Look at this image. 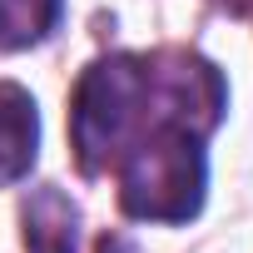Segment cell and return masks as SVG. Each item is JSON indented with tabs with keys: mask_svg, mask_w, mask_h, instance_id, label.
Masks as SVG:
<instances>
[{
	"mask_svg": "<svg viewBox=\"0 0 253 253\" xmlns=\"http://www.w3.org/2000/svg\"><path fill=\"white\" fill-rule=\"evenodd\" d=\"M119 209L139 223H189L209 194L204 134L189 124H154L114 164Z\"/></svg>",
	"mask_w": 253,
	"mask_h": 253,
	"instance_id": "cell-2",
	"label": "cell"
},
{
	"mask_svg": "<svg viewBox=\"0 0 253 253\" xmlns=\"http://www.w3.org/2000/svg\"><path fill=\"white\" fill-rule=\"evenodd\" d=\"M75 238H80V209L55 184L35 189L25 204V248L30 253H75Z\"/></svg>",
	"mask_w": 253,
	"mask_h": 253,
	"instance_id": "cell-4",
	"label": "cell"
},
{
	"mask_svg": "<svg viewBox=\"0 0 253 253\" xmlns=\"http://www.w3.org/2000/svg\"><path fill=\"white\" fill-rule=\"evenodd\" d=\"M223 109H228L223 75L189 50L104 55L75 84L70 144L84 174H104L154 124H189L209 134L223 119Z\"/></svg>",
	"mask_w": 253,
	"mask_h": 253,
	"instance_id": "cell-1",
	"label": "cell"
},
{
	"mask_svg": "<svg viewBox=\"0 0 253 253\" xmlns=\"http://www.w3.org/2000/svg\"><path fill=\"white\" fill-rule=\"evenodd\" d=\"M40 154V109L15 80H0V189L20 184Z\"/></svg>",
	"mask_w": 253,
	"mask_h": 253,
	"instance_id": "cell-3",
	"label": "cell"
},
{
	"mask_svg": "<svg viewBox=\"0 0 253 253\" xmlns=\"http://www.w3.org/2000/svg\"><path fill=\"white\" fill-rule=\"evenodd\" d=\"M65 15V0H0V50H30L50 40Z\"/></svg>",
	"mask_w": 253,
	"mask_h": 253,
	"instance_id": "cell-5",
	"label": "cell"
}]
</instances>
